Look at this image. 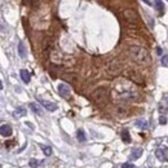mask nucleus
Listing matches in <instances>:
<instances>
[{"label":"nucleus","mask_w":168,"mask_h":168,"mask_svg":"<svg viewBox=\"0 0 168 168\" xmlns=\"http://www.w3.org/2000/svg\"><path fill=\"white\" fill-rule=\"evenodd\" d=\"M129 54H131L133 61H136L140 65H144V66L150 65V62H151L150 53L145 48H142V47H137V45L131 47L129 48Z\"/></svg>","instance_id":"f257e3e1"},{"label":"nucleus","mask_w":168,"mask_h":168,"mask_svg":"<svg viewBox=\"0 0 168 168\" xmlns=\"http://www.w3.org/2000/svg\"><path fill=\"white\" fill-rule=\"evenodd\" d=\"M123 17H124V20H125L131 26H133V27L138 26V23H140L138 14H137L133 9H125L123 12Z\"/></svg>","instance_id":"f03ea898"},{"label":"nucleus","mask_w":168,"mask_h":168,"mask_svg":"<svg viewBox=\"0 0 168 168\" xmlns=\"http://www.w3.org/2000/svg\"><path fill=\"white\" fill-rule=\"evenodd\" d=\"M93 100L98 105H105L109 100V93L105 88H98L97 90H94L93 93Z\"/></svg>","instance_id":"7ed1b4c3"},{"label":"nucleus","mask_w":168,"mask_h":168,"mask_svg":"<svg viewBox=\"0 0 168 168\" xmlns=\"http://www.w3.org/2000/svg\"><path fill=\"white\" fill-rule=\"evenodd\" d=\"M57 90H58V93H59L61 97H63V98H70L71 97V89H70V87L67 84H65V83L58 84Z\"/></svg>","instance_id":"20e7f679"},{"label":"nucleus","mask_w":168,"mask_h":168,"mask_svg":"<svg viewBox=\"0 0 168 168\" xmlns=\"http://www.w3.org/2000/svg\"><path fill=\"white\" fill-rule=\"evenodd\" d=\"M155 155H157V158L160 162H167L168 160V147L162 146V147H159V149H157Z\"/></svg>","instance_id":"39448f33"},{"label":"nucleus","mask_w":168,"mask_h":168,"mask_svg":"<svg viewBox=\"0 0 168 168\" xmlns=\"http://www.w3.org/2000/svg\"><path fill=\"white\" fill-rule=\"evenodd\" d=\"M38 101L47 109L48 111H56L57 110V105L54 102H51V101H47V100H43V98L38 97Z\"/></svg>","instance_id":"423d86ee"},{"label":"nucleus","mask_w":168,"mask_h":168,"mask_svg":"<svg viewBox=\"0 0 168 168\" xmlns=\"http://www.w3.org/2000/svg\"><path fill=\"white\" fill-rule=\"evenodd\" d=\"M0 133L4 137H9L12 134V127L8 125V124H3L1 128H0Z\"/></svg>","instance_id":"0eeeda50"},{"label":"nucleus","mask_w":168,"mask_h":168,"mask_svg":"<svg viewBox=\"0 0 168 168\" xmlns=\"http://www.w3.org/2000/svg\"><path fill=\"white\" fill-rule=\"evenodd\" d=\"M26 114H27V111H26L25 107H18V109H16V110H14V113H13V116L18 119V118H22V116H25Z\"/></svg>","instance_id":"6e6552de"},{"label":"nucleus","mask_w":168,"mask_h":168,"mask_svg":"<svg viewBox=\"0 0 168 168\" xmlns=\"http://www.w3.org/2000/svg\"><path fill=\"white\" fill-rule=\"evenodd\" d=\"M141 155H142V149H133L131 151V157L129 158H131L132 160H136V159H138Z\"/></svg>","instance_id":"1a4fd4ad"},{"label":"nucleus","mask_w":168,"mask_h":168,"mask_svg":"<svg viewBox=\"0 0 168 168\" xmlns=\"http://www.w3.org/2000/svg\"><path fill=\"white\" fill-rule=\"evenodd\" d=\"M121 140H123L124 144H129L131 142V134H129L128 129H123L121 131Z\"/></svg>","instance_id":"9d476101"},{"label":"nucleus","mask_w":168,"mask_h":168,"mask_svg":"<svg viewBox=\"0 0 168 168\" xmlns=\"http://www.w3.org/2000/svg\"><path fill=\"white\" fill-rule=\"evenodd\" d=\"M154 5H155L157 10L160 13V14H163V13H164V4H163L162 0H155V1H154Z\"/></svg>","instance_id":"9b49d317"},{"label":"nucleus","mask_w":168,"mask_h":168,"mask_svg":"<svg viewBox=\"0 0 168 168\" xmlns=\"http://www.w3.org/2000/svg\"><path fill=\"white\" fill-rule=\"evenodd\" d=\"M21 74V78H22V80L27 84V83H30V72L27 71V70H21L20 71Z\"/></svg>","instance_id":"f8f14e48"},{"label":"nucleus","mask_w":168,"mask_h":168,"mask_svg":"<svg viewBox=\"0 0 168 168\" xmlns=\"http://www.w3.org/2000/svg\"><path fill=\"white\" fill-rule=\"evenodd\" d=\"M134 124H136V127H138L141 129H147V127H149V124H147V121L145 119H138V120H136Z\"/></svg>","instance_id":"ddd939ff"},{"label":"nucleus","mask_w":168,"mask_h":168,"mask_svg":"<svg viewBox=\"0 0 168 168\" xmlns=\"http://www.w3.org/2000/svg\"><path fill=\"white\" fill-rule=\"evenodd\" d=\"M18 53H20L21 58H26V49H25V45H23L22 41L18 43Z\"/></svg>","instance_id":"4468645a"},{"label":"nucleus","mask_w":168,"mask_h":168,"mask_svg":"<svg viewBox=\"0 0 168 168\" xmlns=\"http://www.w3.org/2000/svg\"><path fill=\"white\" fill-rule=\"evenodd\" d=\"M30 109H31V110H32L35 114H38V115H43V111H41V109L39 107L36 103L31 102V103H30Z\"/></svg>","instance_id":"2eb2a0df"},{"label":"nucleus","mask_w":168,"mask_h":168,"mask_svg":"<svg viewBox=\"0 0 168 168\" xmlns=\"http://www.w3.org/2000/svg\"><path fill=\"white\" fill-rule=\"evenodd\" d=\"M40 147H41V150H43V152L47 155V157H51L52 155V147L51 146H45V145H40Z\"/></svg>","instance_id":"dca6fc26"},{"label":"nucleus","mask_w":168,"mask_h":168,"mask_svg":"<svg viewBox=\"0 0 168 168\" xmlns=\"http://www.w3.org/2000/svg\"><path fill=\"white\" fill-rule=\"evenodd\" d=\"M76 137H78V140H79L80 142H84V141H85L84 131H83V129H78V132H76Z\"/></svg>","instance_id":"f3484780"},{"label":"nucleus","mask_w":168,"mask_h":168,"mask_svg":"<svg viewBox=\"0 0 168 168\" xmlns=\"http://www.w3.org/2000/svg\"><path fill=\"white\" fill-rule=\"evenodd\" d=\"M40 160H38V159H30V162H28V164H30V167L31 168H38L39 165H40Z\"/></svg>","instance_id":"a211bd4d"},{"label":"nucleus","mask_w":168,"mask_h":168,"mask_svg":"<svg viewBox=\"0 0 168 168\" xmlns=\"http://www.w3.org/2000/svg\"><path fill=\"white\" fill-rule=\"evenodd\" d=\"M160 62H162V66H164V67L168 66V56L167 54H164V56L162 57V61Z\"/></svg>","instance_id":"6ab92c4d"},{"label":"nucleus","mask_w":168,"mask_h":168,"mask_svg":"<svg viewBox=\"0 0 168 168\" xmlns=\"http://www.w3.org/2000/svg\"><path fill=\"white\" fill-rule=\"evenodd\" d=\"M159 123L162 124V125H164V124H167V118H165L164 115H162V116H160V118H159Z\"/></svg>","instance_id":"aec40b11"},{"label":"nucleus","mask_w":168,"mask_h":168,"mask_svg":"<svg viewBox=\"0 0 168 168\" xmlns=\"http://www.w3.org/2000/svg\"><path fill=\"white\" fill-rule=\"evenodd\" d=\"M121 168H134V165L131 163H124V164H121Z\"/></svg>","instance_id":"412c9836"},{"label":"nucleus","mask_w":168,"mask_h":168,"mask_svg":"<svg viewBox=\"0 0 168 168\" xmlns=\"http://www.w3.org/2000/svg\"><path fill=\"white\" fill-rule=\"evenodd\" d=\"M162 52H163V51H162V48H157V53L159 54V56L162 54Z\"/></svg>","instance_id":"4be33fe9"},{"label":"nucleus","mask_w":168,"mask_h":168,"mask_svg":"<svg viewBox=\"0 0 168 168\" xmlns=\"http://www.w3.org/2000/svg\"><path fill=\"white\" fill-rule=\"evenodd\" d=\"M142 1H144V3H146V4H149V5H151V4H150V3H149V0H142Z\"/></svg>","instance_id":"5701e85b"},{"label":"nucleus","mask_w":168,"mask_h":168,"mask_svg":"<svg viewBox=\"0 0 168 168\" xmlns=\"http://www.w3.org/2000/svg\"><path fill=\"white\" fill-rule=\"evenodd\" d=\"M167 103H168V96H167Z\"/></svg>","instance_id":"b1692460"},{"label":"nucleus","mask_w":168,"mask_h":168,"mask_svg":"<svg viewBox=\"0 0 168 168\" xmlns=\"http://www.w3.org/2000/svg\"><path fill=\"white\" fill-rule=\"evenodd\" d=\"M167 1H168V0H167Z\"/></svg>","instance_id":"393cba45"}]
</instances>
